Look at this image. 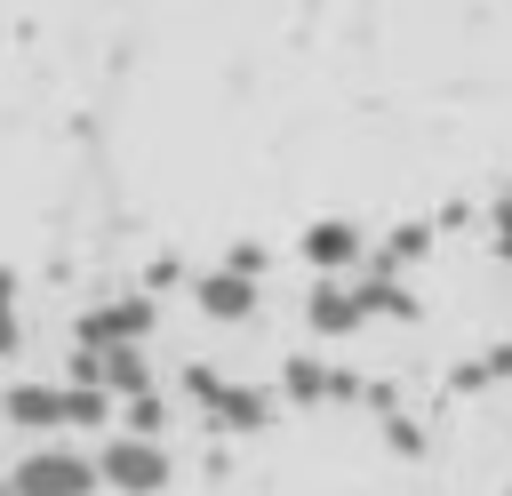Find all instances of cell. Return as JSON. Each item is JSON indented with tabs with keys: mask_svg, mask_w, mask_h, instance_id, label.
Masks as SVG:
<instances>
[{
	"mask_svg": "<svg viewBox=\"0 0 512 496\" xmlns=\"http://www.w3.org/2000/svg\"><path fill=\"white\" fill-rule=\"evenodd\" d=\"M8 496H96V456L48 440V448H32V456L8 464Z\"/></svg>",
	"mask_w": 512,
	"mask_h": 496,
	"instance_id": "1",
	"label": "cell"
},
{
	"mask_svg": "<svg viewBox=\"0 0 512 496\" xmlns=\"http://www.w3.org/2000/svg\"><path fill=\"white\" fill-rule=\"evenodd\" d=\"M96 480H104V488H120V496H160V488L176 480V464H168V448H160V440L120 432V440H104V448H96Z\"/></svg>",
	"mask_w": 512,
	"mask_h": 496,
	"instance_id": "2",
	"label": "cell"
},
{
	"mask_svg": "<svg viewBox=\"0 0 512 496\" xmlns=\"http://www.w3.org/2000/svg\"><path fill=\"white\" fill-rule=\"evenodd\" d=\"M184 384H192V400H200V408H208L224 432H256V424L272 416V400H264V392H248V384H216L208 368H192Z\"/></svg>",
	"mask_w": 512,
	"mask_h": 496,
	"instance_id": "3",
	"label": "cell"
},
{
	"mask_svg": "<svg viewBox=\"0 0 512 496\" xmlns=\"http://www.w3.org/2000/svg\"><path fill=\"white\" fill-rule=\"evenodd\" d=\"M144 328H152V296H120L80 320V344H144Z\"/></svg>",
	"mask_w": 512,
	"mask_h": 496,
	"instance_id": "4",
	"label": "cell"
},
{
	"mask_svg": "<svg viewBox=\"0 0 512 496\" xmlns=\"http://www.w3.org/2000/svg\"><path fill=\"white\" fill-rule=\"evenodd\" d=\"M0 416L16 432H64V384H8L0 392Z\"/></svg>",
	"mask_w": 512,
	"mask_h": 496,
	"instance_id": "5",
	"label": "cell"
},
{
	"mask_svg": "<svg viewBox=\"0 0 512 496\" xmlns=\"http://www.w3.org/2000/svg\"><path fill=\"white\" fill-rule=\"evenodd\" d=\"M192 304H200L208 320H248V312H256V280H240V272L216 264V272L192 280Z\"/></svg>",
	"mask_w": 512,
	"mask_h": 496,
	"instance_id": "6",
	"label": "cell"
},
{
	"mask_svg": "<svg viewBox=\"0 0 512 496\" xmlns=\"http://www.w3.org/2000/svg\"><path fill=\"white\" fill-rule=\"evenodd\" d=\"M304 312H312V328H320V336H352V328L368 320V304H360V288H344V280H320Z\"/></svg>",
	"mask_w": 512,
	"mask_h": 496,
	"instance_id": "7",
	"label": "cell"
},
{
	"mask_svg": "<svg viewBox=\"0 0 512 496\" xmlns=\"http://www.w3.org/2000/svg\"><path fill=\"white\" fill-rule=\"evenodd\" d=\"M304 256L336 280V272H352V264H360V232H352V224H312V232H304Z\"/></svg>",
	"mask_w": 512,
	"mask_h": 496,
	"instance_id": "8",
	"label": "cell"
},
{
	"mask_svg": "<svg viewBox=\"0 0 512 496\" xmlns=\"http://www.w3.org/2000/svg\"><path fill=\"white\" fill-rule=\"evenodd\" d=\"M104 408H112V392H96V384H64V424H104Z\"/></svg>",
	"mask_w": 512,
	"mask_h": 496,
	"instance_id": "9",
	"label": "cell"
},
{
	"mask_svg": "<svg viewBox=\"0 0 512 496\" xmlns=\"http://www.w3.org/2000/svg\"><path fill=\"white\" fill-rule=\"evenodd\" d=\"M280 384H288V400H328V392H336L312 360H288V376H280Z\"/></svg>",
	"mask_w": 512,
	"mask_h": 496,
	"instance_id": "10",
	"label": "cell"
},
{
	"mask_svg": "<svg viewBox=\"0 0 512 496\" xmlns=\"http://www.w3.org/2000/svg\"><path fill=\"white\" fill-rule=\"evenodd\" d=\"M160 424H168V400H160V392H136V400H128V432L160 440Z\"/></svg>",
	"mask_w": 512,
	"mask_h": 496,
	"instance_id": "11",
	"label": "cell"
},
{
	"mask_svg": "<svg viewBox=\"0 0 512 496\" xmlns=\"http://www.w3.org/2000/svg\"><path fill=\"white\" fill-rule=\"evenodd\" d=\"M24 344V328H16V312H8V280H0V360Z\"/></svg>",
	"mask_w": 512,
	"mask_h": 496,
	"instance_id": "12",
	"label": "cell"
},
{
	"mask_svg": "<svg viewBox=\"0 0 512 496\" xmlns=\"http://www.w3.org/2000/svg\"><path fill=\"white\" fill-rule=\"evenodd\" d=\"M496 240H504V256H512V208H504V232H496Z\"/></svg>",
	"mask_w": 512,
	"mask_h": 496,
	"instance_id": "13",
	"label": "cell"
}]
</instances>
